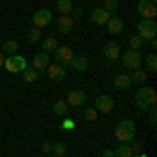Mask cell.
I'll use <instances>...</instances> for the list:
<instances>
[{"label":"cell","instance_id":"obj_1","mask_svg":"<svg viewBox=\"0 0 157 157\" xmlns=\"http://www.w3.org/2000/svg\"><path fill=\"white\" fill-rule=\"evenodd\" d=\"M157 103V92L149 86H140L134 94V105L140 109V111H149L151 107H155Z\"/></svg>","mask_w":157,"mask_h":157},{"label":"cell","instance_id":"obj_2","mask_svg":"<svg viewBox=\"0 0 157 157\" xmlns=\"http://www.w3.org/2000/svg\"><path fill=\"white\" fill-rule=\"evenodd\" d=\"M113 136L120 140V143H132L134 136H136V124L132 120H121L115 130H113Z\"/></svg>","mask_w":157,"mask_h":157},{"label":"cell","instance_id":"obj_3","mask_svg":"<svg viewBox=\"0 0 157 157\" xmlns=\"http://www.w3.org/2000/svg\"><path fill=\"white\" fill-rule=\"evenodd\" d=\"M136 29H138V34H136V36L143 38L145 42L153 40V38L157 36V23H155V19H140L138 25H136Z\"/></svg>","mask_w":157,"mask_h":157},{"label":"cell","instance_id":"obj_4","mask_svg":"<svg viewBox=\"0 0 157 157\" xmlns=\"http://www.w3.org/2000/svg\"><path fill=\"white\" fill-rule=\"evenodd\" d=\"M120 59H121V65H124L126 69H138V67L143 65V52L130 48V50H126V52H121Z\"/></svg>","mask_w":157,"mask_h":157},{"label":"cell","instance_id":"obj_5","mask_svg":"<svg viewBox=\"0 0 157 157\" xmlns=\"http://www.w3.org/2000/svg\"><path fill=\"white\" fill-rule=\"evenodd\" d=\"M27 67V59L21 55H11V57H4V69L9 73H21Z\"/></svg>","mask_w":157,"mask_h":157},{"label":"cell","instance_id":"obj_6","mask_svg":"<svg viewBox=\"0 0 157 157\" xmlns=\"http://www.w3.org/2000/svg\"><path fill=\"white\" fill-rule=\"evenodd\" d=\"M136 13L140 15V19H155L157 17V6L155 0H138Z\"/></svg>","mask_w":157,"mask_h":157},{"label":"cell","instance_id":"obj_7","mask_svg":"<svg viewBox=\"0 0 157 157\" xmlns=\"http://www.w3.org/2000/svg\"><path fill=\"white\" fill-rule=\"evenodd\" d=\"M50 23H52V11H48V9H38L32 15V25L38 27V29H42V27H46Z\"/></svg>","mask_w":157,"mask_h":157},{"label":"cell","instance_id":"obj_8","mask_svg":"<svg viewBox=\"0 0 157 157\" xmlns=\"http://www.w3.org/2000/svg\"><path fill=\"white\" fill-rule=\"evenodd\" d=\"M52 57H55V63H59L63 67H69V63L73 59V50L69 46H57L55 52H52Z\"/></svg>","mask_w":157,"mask_h":157},{"label":"cell","instance_id":"obj_9","mask_svg":"<svg viewBox=\"0 0 157 157\" xmlns=\"http://www.w3.org/2000/svg\"><path fill=\"white\" fill-rule=\"evenodd\" d=\"M92 107L97 109L98 113H111L113 107H115V101H113V97H109V94H98L94 98V105Z\"/></svg>","mask_w":157,"mask_h":157},{"label":"cell","instance_id":"obj_10","mask_svg":"<svg viewBox=\"0 0 157 157\" xmlns=\"http://www.w3.org/2000/svg\"><path fill=\"white\" fill-rule=\"evenodd\" d=\"M46 75H48L50 82H63L67 78V67H63L59 63H50L46 67Z\"/></svg>","mask_w":157,"mask_h":157},{"label":"cell","instance_id":"obj_11","mask_svg":"<svg viewBox=\"0 0 157 157\" xmlns=\"http://www.w3.org/2000/svg\"><path fill=\"white\" fill-rule=\"evenodd\" d=\"M48 65H50V55L44 52V50H40V52H36V55L32 57V67H34L36 71H46Z\"/></svg>","mask_w":157,"mask_h":157},{"label":"cell","instance_id":"obj_12","mask_svg":"<svg viewBox=\"0 0 157 157\" xmlns=\"http://www.w3.org/2000/svg\"><path fill=\"white\" fill-rule=\"evenodd\" d=\"M105 27H107L109 34L120 36L121 32L126 29V23H124V19H121V17H117V15H111V17H109V21L105 23Z\"/></svg>","mask_w":157,"mask_h":157},{"label":"cell","instance_id":"obj_13","mask_svg":"<svg viewBox=\"0 0 157 157\" xmlns=\"http://www.w3.org/2000/svg\"><path fill=\"white\" fill-rule=\"evenodd\" d=\"M86 98H88V97H86L84 90L73 88V90H69V94H67L65 101H67V105H69V107H82V105L86 103Z\"/></svg>","mask_w":157,"mask_h":157},{"label":"cell","instance_id":"obj_14","mask_svg":"<svg viewBox=\"0 0 157 157\" xmlns=\"http://www.w3.org/2000/svg\"><path fill=\"white\" fill-rule=\"evenodd\" d=\"M121 55V48L117 42H107L105 46H103V57L109 61V63H113V61H117Z\"/></svg>","mask_w":157,"mask_h":157},{"label":"cell","instance_id":"obj_15","mask_svg":"<svg viewBox=\"0 0 157 157\" xmlns=\"http://www.w3.org/2000/svg\"><path fill=\"white\" fill-rule=\"evenodd\" d=\"M109 17H111V13H107L103 6H94L92 11H90V23L94 25H105L109 21Z\"/></svg>","mask_w":157,"mask_h":157},{"label":"cell","instance_id":"obj_16","mask_svg":"<svg viewBox=\"0 0 157 157\" xmlns=\"http://www.w3.org/2000/svg\"><path fill=\"white\" fill-rule=\"evenodd\" d=\"M71 29H73V19L69 15H59V19H57V32L63 34V36H67Z\"/></svg>","mask_w":157,"mask_h":157},{"label":"cell","instance_id":"obj_17","mask_svg":"<svg viewBox=\"0 0 157 157\" xmlns=\"http://www.w3.org/2000/svg\"><path fill=\"white\" fill-rule=\"evenodd\" d=\"M69 67L82 73V71H86V69L90 67V61H88V57H84V55H73V59H71V63H69Z\"/></svg>","mask_w":157,"mask_h":157},{"label":"cell","instance_id":"obj_18","mask_svg":"<svg viewBox=\"0 0 157 157\" xmlns=\"http://www.w3.org/2000/svg\"><path fill=\"white\" fill-rule=\"evenodd\" d=\"M111 84H113V88H115V90H128V88L132 86V82H130V75L120 73V75H115V78L111 80Z\"/></svg>","mask_w":157,"mask_h":157},{"label":"cell","instance_id":"obj_19","mask_svg":"<svg viewBox=\"0 0 157 157\" xmlns=\"http://www.w3.org/2000/svg\"><path fill=\"white\" fill-rule=\"evenodd\" d=\"M52 113L59 115V117H67V115H69V105H67V101H55V103H52Z\"/></svg>","mask_w":157,"mask_h":157},{"label":"cell","instance_id":"obj_20","mask_svg":"<svg viewBox=\"0 0 157 157\" xmlns=\"http://www.w3.org/2000/svg\"><path fill=\"white\" fill-rule=\"evenodd\" d=\"M17 48H19L17 40H6V42H2V46H0V52H2L4 57H11V55H17Z\"/></svg>","mask_w":157,"mask_h":157},{"label":"cell","instance_id":"obj_21","mask_svg":"<svg viewBox=\"0 0 157 157\" xmlns=\"http://www.w3.org/2000/svg\"><path fill=\"white\" fill-rule=\"evenodd\" d=\"M40 46H42V50L44 52H55V48L59 46V42H57V38H52V36H46V38H42L40 40Z\"/></svg>","mask_w":157,"mask_h":157},{"label":"cell","instance_id":"obj_22","mask_svg":"<svg viewBox=\"0 0 157 157\" xmlns=\"http://www.w3.org/2000/svg\"><path fill=\"white\" fill-rule=\"evenodd\" d=\"M130 82H132V84H138V86H145V82H147V71L143 69V67H138V69H132Z\"/></svg>","mask_w":157,"mask_h":157},{"label":"cell","instance_id":"obj_23","mask_svg":"<svg viewBox=\"0 0 157 157\" xmlns=\"http://www.w3.org/2000/svg\"><path fill=\"white\" fill-rule=\"evenodd\" d=\"M55 9L59 15H69L73 9V2L71 0H57V4H55Z\"/></svg>","mask_w":157,"mask_h":157},{"label":"cell","instance_id":"obj_24","mask_svg":"<svg viewBox=\"0 0 157 157\" xmlns=\"http://www.w3.org/2000/svg\"><path fill=\"white\" fill-rule=\"evenodd\" d=\"M38 73H40V71H36L32 65H27L23 71H21V75H23V82H27V84H34V82L38 80Z\"/></svg>","mask_w":157,"mask_h":157},{"label":"cell","instance_id":"obj_25","mask_svg":"<svg viewBox=\"0 0 157 157\" xmlns=\"http://www.w3.org/2000/svg\"><path fill=\"white\" fill-rule=\"evenodd\" d=\"M130 155H132L130 143H120L117 149H113V157H130Z\"/></svg>","mask_w":157,"mask_h":157},{"label":"cell","instance_id":"obj_26","mask_svg":"<svg viewBox=\"0 0 157 157\" xmlns=\"http://www.w3.org/2000/svg\"><path fill=\"white\" fill-rule=\"evenodd\" d=\"M143 63L147 65V71H151V73H157V57H155V52H151V55H147L145 59H143Z\"/></svg>","mask_w":157,"mask_h":157},{"label":"cell","instance_id":"obj_27","mask_svg":"<svg viewBox=\"0 0 157 157\" xmlns=\"http://www.w3.org/2000/svg\"><path fill=\"white\" fill-rule=\"evenodd\" d=\"M67 151H69V149H67V143H55L52 149H50V153L57 155V157H65V155H67Z\"/></svg>","mask_w":157,"mask_h":157},{"label":"cell","instance_id":"obj_28","mask_svg":"<svg viewBox=\"0 0 157 157\" xmlns=\"http://www.w3.org/2000/svg\"><path fill=\"white\" fill-rule=\"evenodd\" d=\"M40 40H42V32H40L38 27H34V29L27 32V42H29V44H38Z\"/></svg>","mask_w":157,"mask_h":157},{"label":"cell","instance_id":"obj_29","mask_svg":"<svg viewBox=\"0 0 157 157\" xmlns=\"http://www.w3.org/2000/svg\"><path fill=\"white\" fill-rule=\"evenodd\" d=\"M82 117H84V121H94L98 117V111L94 107H86L84 113H82Z\"/></svg>","mask_w":157,"mask_h":157},{"label":"cell","instance_id":"obj_30","mask_svg":"<svg viewBox=\"0 0 157 157\" xmlns=\"http://www.w3.org/2000/svg\"><path fill=\"white\" fill-rule=\"evenodd\" d=\"M128 44H130V48H132V50H140L147 42L143 40V38H138V36H132L130 40H128Z\"/></svg>","mask_w":157,"mask_h":157},{"label":"cell","instance_id":"obj_31","mask_svg":"<svg viewBox=\"0 0 157 157\" xmlns=\"http://www.w3.org/2000/svg\"><path fill=\"white\" fill-rule=\"evenodd\" d=\"M103 9L113 15V13L120 9V0H105V2H103Z\"/></svg>","mask_w":157,"mask_h":157},{"label":"cell","instance_id":"obj_32","mask_svg":"<svg viewBox=\"0 0 157 157\" xmlns=\"http://www.w3.org/2000/svg\"><path fill=\"white\" fill-rule=\"evenodd\" d=\"M155 124H157V109L151 107V109H149V126L155 128Z\"/></svg>","mask_w":157,"mask_h":157},{"label":"cell","instance_id":"obj_33","mask_svg":"<svg viewBox=\"0 0 157 157\" xmlns=\"http://www.w3.org/2000/svg\"><path fill=\"white\" fill-rule=\"evenodd\" d=\"M75 128V124H73V120H69V117H65V120L61 121V130H73Z\"/></svg>","mask_w":157,"mask_h":157},{"label":"cell","instance_id":"obj_34","mask_svg":"<svg viewBox=\"0 0 157 157\" xmlns=\"http://www.w3.org/2000/svg\"><path fill=\"white\" fill-rule=\"evenodd\" d=\"M82 15H84V11H82L80 6H78V9H71V13H69V17H71L73 21H75V19H82Z\"/></svg>","mask_w":157,"mask_h":157},{"label":"cell","instance_id":"obj_35","mask_svg":"<svg viewBox=\"0 0 157 157\" xmlns=\"http://www.w3.org/2000/svg\"><path fill=\"white\" fill-rule=\"evenodd\" d=\"M130 147H132V153H136V155H138V153H143V143L132 140V143H130Z\"/></svg>","mask_w":157,"mask_h":157},{"label":"cell","instance_id":"obj_36","mask_svg":"<svg viewBox=\"0 0 157 157\" xmlns=\"http://www.w3.org/2000/svg\"><path fill=\"white\" fill-rule=\"evenodd\" d=\"M149 48L153 50V52L157 50V42H155V38H153V40H149Z\"/></svg>","mask_w":157,"mask_h":157},{"label":"cell","instance_id":"obj_37","mask_svg":"<svg viewBox=\"0 0 157 157\" xmlns=\"http://www.w3.org/2000/svg\"><path fill=\"white\" fill-rule=\"evenodd\" d=\"M50 149H52L50 143H44V145H42V151H44V153H50Z\"/></svg>","mask_w":157,"mask_h":157},{"label":"cell","instance_id":"obj_38","mask_svg":"<svg viewBox=\"0 0 157 157\" xmlns=\"http://www.w3.org/2000/svg\"><path fill=\"white\" fill-rule=\"evenodd\" d=\"M101 157H113V151H111V149H105V151L101 153Z\"/></svg>","mask_w":157,"mask_h":157},{"label":"cell","instance_id":"obj_39","mask_svg":"<svg viewBox=\"0 0 157 157\" xmlns=\"http://www.w3.org/2000/svg\"><path fill=\"white\" fill-rule=\"evenodd\" d=\"M2 67H4V55L0 52V69H2Z\"/></svg>","mask_w":157,"mask_h":157},{"label":"cell","instance_id":"obj_40","mask_svg":"<svg viewBox=\"0 0 157 157\" xmlns=\"http://www.w3.org/2000/svg\"><path fill=\"white\" fill-rule=\"evenodd\" d=\"M138 157H149V155H147L145 151H143V153H138Z\"/></svg>","mask_w":157,"mask_h":157},{"label":"cell","instance_id":"obj_41","mask_svg":"<svg viewBox=\"0 0 157 157\" xmlns=\"http://www.w3.org/2000/svg\"><path fill=\"white\" fill-rule=\"evenodd\" d=\"M130 157H138V155H136V153H132V155H130Z\"/></svg>","mask_w":157,"mask_h":157},{"label":"cell","instance_id":"obj_42","mask_svg":"<svg viewBox=\"0 0 157 157\" xmlns=\"http://www.w3.org/2000/svg\"><path fill=\"white\" fill-rule=\"evenodd\" d=\"M48 157H57V155H52V153H48Z\"/></svg>","mask_w":157,"mask_h":157},{"label":"cell","instance_id":"obj_43","mask_svg":"<svg viewBox=\"0 0 157 157\" xmlns=\"http://www.w3.org/2000/svg\"><path fill=\"white\" fill-rule=\"evenodd\" d=\"M0 46H2V40H0Z\"/></svg>","mask_w":157,"mask_h":157}]
</instances>
